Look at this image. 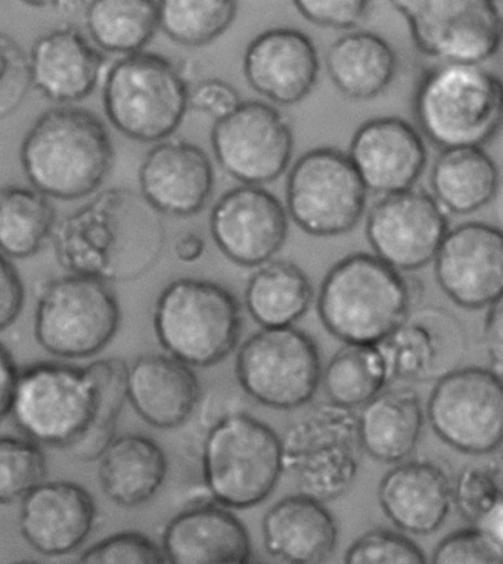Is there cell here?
I'll list each match as a JSON object with an SVG mask.
<instances>
[{
    "instance_id": "30bf717a",
    "label": "cell",
    "mask_w": 503,
    "mask_h": 564,
    "mask_svg": "<svg viewBox=\"0 0 503 564\" xmlns=\"http://www.w3.org/2000/svg\"><path fill=\"white\" fill-rule=\"evenodd\" d=\"M120 323L116 294L94 278L68 273L45 282L37 293L34 337L52 357H95L114 340Z\"/></svg>"
},
{
    "instance_id": "7a4b0ae2",
    "label": "cell",
    "mask_w": 503,
    "mask_h": 564,
    "mask_svg": "<svg viewBox=\"0 0 503 564\" xmlns=\"http://www.w3.org/2000/svg\"><path fill=\"white\" fill-rule=\"evenodd\" d=\"M10 415L24 437L98 462L114 440L117 416L101 405L92 368L37 362L19 372Z\"/></svg>"
},
{
    "instance_id": "e575fe53",
    "label": "cell",
    "mask_w": 503,
    "mask_h": 564,
    "mask_svg": "<svg viewBox=\"0 0 503 564\" xmlns=\"http://www.w3.org/2000/svg\"><path fill=\"white\" fill-rule=\"evenodd\" d=\"M86 29L99 51L128 56L143 52L158 29V2L95 0L85 11Z\"/></svg>"
},
{
    "instance_id": "603a6c76",
    "label": "cell",
    "mask_w": 503,
    "mask_h": 564,
    "mask_svg": "<svg viewBox=\"0 0 503 564\" xmlns=\"http://www.w3.org/2000/svg\"><path fill=\"white\" fill-rule=\"evenodd\" d=\"M107 59L80 30H51L34 41L29 55L32 86L52 102L84 101L106 77Z\"/></svg>"
},
{
    "instance_id": "5b68a950",
    "label": "cell",
    "mask_w": 503,
    "mask_h": 564,
    "mask_svg": "<svg viewBox=\"0 0 503 564\" xmlns=\"http://www.w3.org/2000/svg\"><path fill=\"white\" fill-rule=\"evenodd\" d=\"M502 97L501 79L483 65L441 63L419 82L416 121L444 151L480 149L501 130Z\"/></svg>"
},
{
    "instance_id": "f1b7e54d",
    "label": "cell",
    "mask_w": 503,
    "mask_h": 564,
    "mask_svg": "<svg viewBox=\"0 0 503 564\" xmlns=\"http://www.w3.org/2000/svg\"><path fill=\"white\" fill-rule=\"evenodd\" d=\"M98 462L102 492L121 509H136L153 500L168 473L162 446L141 433L116 436Z\"/></svg>"
},
{
    "instance_id": "e0dca14e",
    "label": "cell",
    "mask_w": 503,
    "mask_h": 564,
    "mask_svg": "<svg viewBox=\"0 0 503 564\" xmlns=\"http://www.w3.org/2000/svg\"><path fill=\"white\" fill-rule=\"evenodd\" d=\"M288 228V215L280 199L260 186L228 191L210 215L212 240L238 267L267 263L284 247Z\"/></svg>"
},
{
    "instance_id": "d6a6232c",
    "label": "cell",
    "mask_w": 503,
    "mask_h": 564,
    "mask_svg": "<svg viewBox=\"0 0 503 564\" xmlns=\"http://www.w3.org/2000/svg\"><path fill=\"white\" fill-rule=\"evenodd\" d=\"M314 285L297 264L276 260L254 272L245 289V307L263 328L293 327L309 312Z\"/></svg>"
},
{
    "instance_id": "f907efd6",
    "label": "cell",
    "mask_w": 503,
    "mask_h": 564,
    "mask_svg": "<svg viewBox=\"0 0 503 564\" xmlns=\"http://www.w3.org/2000/svg\"><path fill=\"white\" fill-rule=\"evenodd\" d=\"M11 564H43V563L34 562V560H20V562H14Z\"/></svg>"
},
{
    "instance_id": "ab89813d",
    "label": "cell",
    "mask_w": 503,
    "mask_h": 564,
    "mask_svg": "<svg viewBox=\"0 0 503 564\" xmlns=\"http://www.w3.org/2000/svg\"><path fill=\"white\" fill-rule=\"evenodd\" d=\"M342 564H428L411 538L390 529H372L346 551Z\"/></svg>"
},
{
    "instance_id": "d6986e66",
    "label": "cell",
    "mask_w": 503,
    "mask_h": 564,
    "mask_svg": "<svg viewBox=\"0 0 503 564\" xmlns=\"http://www.w3.org/2000/svg\"><path fill=\"white\" fill-rule=\"evenodd\" d=\"M21 536L39 554L63 557L88 541L97 522V502L85 486L45 480L20 501Z\"/></svg>"
},
{
    "instance_id": "b9f144b4",
    "label": "cell",
    "mask_w": 503,
    "mask_h": 564,
    "mask_svg": "<svg viewBox=\"0 0 503 564\" xmlns=\"http://www.w3.org/2000/svg\"><path fill=\"white\" fill-rule=\"evenodd\" d=\"M429 564H503L502 538L475 527L461 529L439 542Z\"/></svg>"
},
{
    "instance_id": "3957f363",
    "label": "cell",
    "mask_w": 503,
    "mask_h": 564,
    "mask_svg": "<svg viewBox=\"0 0 503 564\" xmlns=\"http://www.w3.org/2000/svg\"><path fill=\"white\" fill-rule=\"evenodd\" d=\"M20 162L34 189L72 202L101 188L114 166V145L94 112L61 106L39 116L25 133Z\"/></svg>"
},
{
    "instance_id": "c3c4849f",
    "label": "cell",
    "mask_w": 503,
    "mask_h": 564,
    "mask_svg": "<svg viewBox=\"0 0 503 564\" xmlns=\"http://www.w3.org/2000/svg\"><path fill=\"white\" fill-rule=\"evenodd\" d=\"M19 372L11 351L0 343V420L10 415L12 394H14Z\"/></svg>"
},
{
    "instance_id": "6da1fadb",
    "label": "cell",
    "mask_w": 503,
    "mask_h": 564,
    "mask_svg": "<svg viewBox=\"0 0 503 564\" xmlns=\"http://www.w3.org/2000/svg\"><path fill=\"white\" fill-rule=\"evenodd\" d=\"M52 242L65 271L106 284L128 282L158 262L166 229L136 191L110 188L58 220Z\"/></svg>"
},
{
    "instance_id": "836d02e7",
    "label": "cell",
    "mask_w": 503,
    "mask_h": 564,
    "mask_svg": "<svg viewBox=\"0 0 503 564\" xmlns=\"http://www.w3.org/2000/svg\"><path fill=\"white\" fill-rule=\"evenodd\" d=\"M56 210L51 199L28 186L0 188V254L29 259L52 240Z\"/></svg>"
},
{
    "instance_id": "7dc6e473",
    "label": "cell",
    "mask_w": 503,
    "mask_h": 564,
    "mask_svg": "<svg viewBox=\"0 0 503 564\" xmlns=\"http://www.w3.org/2000/svg\"><path fill=\"white\" fill-rule=\"evenodd\" d=\"M484 321V345L488 349L492 370L502 376L503 364V312L502 299L488 307Z\"/></svg>"
},
{
    "instance_id": "4316f807",
    "label": "cell",
    "mask_w": 503,
    "mask_h": 564,
    "mask_svg": "<svg viewBox=\"0 0 503 564\" xmlns=\"http://www.w3.org/2000/svg\"><path fill=\"white\" fill-rule=\"evenodd\" d=\"M264 549L286 564H324L338 544V524L324 502L302 494L282 498L264 514Z\"/></svg>"
},
{
    "instance_id": "83f0119b",
    "label": "cell",
    "mask_w": 503,
    "mask_h": 564,
    "mask_svg": "<svg viewBox=\"0 0 503 564\" xmlns=\"http://www.w3.org/2000/svg\"><path fill=\"white\" fill-rule=\"evenodd\" d=\"M441 316L407 319L380 341L390 381L440 380L458 370L463 357V338Z\"/></svg>"
},
{
    "instance_id": "2e32d148",
    "label": "cell",
    "mask_w": 503,
    "mask_h": 564,
    "mask_svg": "<svg viewBox=\"0 0 503 564\" xmlns=\"http://www.w3.org/2000/svg\"><path fill=\"white\" fill-rule=\"evenodd\" d=\"M448 232L445 208L420 189L385 195L367 219L368 241L376 258L397 272L418 271L431 263Z\"/></svg>"
},
{
    "instance_id": "5bb4252c",
    "label": "cell",
    "mask_w": 503,
    "mask_h": 564,
    "mask_svg": "<svg viewBox=\"0 0 503 564\" xmlns=\"http://www.w3.org/2000/svg\"><path fill=\"white\" fill-rule=\"evenodd\" d=\"M427 416L445 444L468 455L496 453L502 445V376L492 368H458L437 380Z\"/></svg>"
},
{
    "instance_id": "f6af8a7d",
    "label": "cell",
    "mask_w": 503,
    "mask_h": 564,
    "mask_svg": "<svg viewBox=\"0 0 503 564\" xmlns=\"http://www.w3.org/2000/svg\"><path fill=\"white\" fill-rule=\"evenodd\" d=\"M241 102L238 90L223 80H203L189 89L188 107L190 110L204 112L215 120L228 116Z\"/></svg>"
},
{
    "instance_id": "7bdbcfd3",
    "label": "cell",
    "mask_w": 503,
    "mask_h": 564,
    "mask_svg": "<svg viewBox=\"0 0 503 564\" xmlns=\"http://www.w3.org/2000/svg\"><path fill=\"white\" fill-rule=\"evenodd\" d=\"M32 88L29 55L14 37L0 32V120L14 115Z\"/></svg>"
},
{
    "instance_id": "ee69618b",
    "label": "cell",
    "mask_w": 503,
    "mask_h": 564,
    "mask_svg": "<svg viewBox=\"0 0 503 564\" xmlns=\"http://www.w3.org/2000/svg\"><path fill=\"white\" fill-rule=\"evenodd\" d=\"M367 0H297L294 7L310 23L320 28L349 30L367 19Z\"/></svg>"
},
{
    "instance_id": "ffe728a7",
    "label": "cell",
    "mask_w": 503,
    "mask_h": 564,
    "mask_svg": "<svg viewBox=\"0 0 503 564\" xmlns=\"http://www.w3.org/2000/svg\"><path fill=\"white\" fill-rule=\"evenodd\" d=\"M367 191L396 194L412 189L427 164L418 130L401 117L365 121L351 138L349 155Z\"/></svg>"
},
{
    "instance_id": "1f68e13d",
    "label": "cell",
    "mask_w": 503,
    "mask_h": 564,
    "mask_svg": "<svg viewBox=\"0 0 503 564\" xmlns=\"http://www.w3.org/2000/svg\"><path fill=\"white\" fill-rule=\"evenodd\" d=\"M431 188L445 210L474 214L496 197L499 169L481 149L445 150L433 166Z\"/></svg>"
},
{
    "instance_id": "816d5d0a",
    "label": "cell",
    "mask_w": 503,
    "mask_h": 564,
    "mask_svg": "<svg viewBox=\"0 0 503 564\" xmlns=\"http://www.w3.org/2000/svg\"><path fill=\"white\" fill-rule=\"evenodd\" d=\"M240 564H260V563L254 562V560H253V558H250V560H247V562H244V563H240Z\"/></svg>"
},
{
    "instance_id": "7402d4cb",
    "label": "cell",
    "mask_w": 503,
    "mask_h": 564,
    "mask_svg": "<svg viewBox=\"0 0 503 564\" xmlns=\"http://www.w3.org/2000/svg\"><path fill=\"white\" fill-rule=\"evenodd\" d=\"M244 75L255 93L277 106H296L318 82V51L300 30L271 29L247 46Z\"/></svg>"
},
{
    "instance_id": "4dcf8cb0",
    "label": "cell",
    "mask_w": 503,
    "mask_h": 564,
    "mask_svg": "<svg viewBox=\"0 0 503 564\" xmlns=\"http://www.w3.org/2000/svg\"><path fill=\"white\" fill-rule=\"evenodd\" d=\"M327 72L333 86L351 99L379 97L397 75L396 51L380 34H346L329 47Z\"/></svg>"
},
{
    "instance_id": "44dd1931",
    "label": "cell",
    "mask_w": 503,
    "mask_h": 564,
    "mask_svg": "<svg viewBox=\"0 0 503 564\" xmlns=\"http://www.w3.org/2000/svg\"><path fill=\"white\" fill-rule=\"evenodd\" d=\"M139 188L158 215L189 218L210 199L215 171L199 147L186 141H163L142 160Z\"/></svg>"
},
{
    "instance_id": "f546056e",
    "label": "cell",
    "mask_w": 503,
    "mask_h": 564,
    "mask_svg": "<svg viewBox=\"0 0 503 564\" xmlns=\"http://www.w3.org/2000/svg\"><path fill=\"white\" fill-rule=\"evenodd\" d=\"M359 440L375 462L398 464L418 446L424 429L419 394L411 388L383 390L358 415Z\"/></svg>"
},
{
    "instance_id": "d4e9b609",
    "label": "cell",
    "mask_w": 503,
    "mask_h": 564,
    "mask_svg": "<svg viewBox=\"0 0 503 564\" xmlns=\"http://www.w3.org/2000/svg\"><path fill=\"white\" fill-rule=\"evenodd\" d=\"M128 401L151 427L184 426L197 410L201 384L193 368L163 354L142 355L128 366Z\"/></svg>"
},
{
    "instance_id": "74e56055",
    "label": "cell",
    "mask_w": 503,
    "mask_h": 564,
    "mask_svg": "<svg viewBox=\"0 0 503 564\" xmlns=\"http://www.w3.org/2000/svg\"><path fill=\"white\" fill-rule=\"evenodd\" d=\"M501 467L471 466L459 471L452 484V506L471 527L502 538Z\"/></svg>"
},
{
    "instance_id": "f35d334b",
    "label": "cell",
    "mask_w": 503,
    "mask_h": 564,
    "mask_svg": "<svg viewBox=\"0 0 503 564\" xmlns=\"http://www.w3.org/2000/svg\"><path fill=\"white\" fill-rule=\"evenodd\" d=\"M47 476L42 446L28 437L0 436V506L23 500Z\"/></svg>"
},
{
    "instance_id": "8fae6325",
    "label": "cell",
    "mask_w": 503,
    "mask_h": 564,
    "mask_svg": "<svg viewBox=\"0 0 503 564\" xmlns=\"http://www.w3.org/2000/svg\"><path fill=\"white\" fill-rule=\"evenodd\" d=\"M236 366L241 389L272 410L305 406L322 380L318 346L309 334L294 327L253 334L238 351Z\"/></svg>"
},
{
    "instance_id": "8d00e7d4",
    "label": "cell",
    "mask_w": 503,
    "mask_h": 564,
    "mask_svg": "<svg viewBox=\"0 0 503 564\" xmlns=\"http://www.w3.org/2000/svg\"><path fill=\"white\" fill-rule=\"evenodd\" d=\"M238 12L232 0H164L158 2V29L184 46H204L222 36Z\"/></svg>"
},
{
    "instance_id": "ba28073f",
    "label": "cell",
    "mask_w": 503,
    "mask_h": 564,
    "mask_svg": "<svg viewBox=\"0 0 503 564\" xmlns=\"http://www.w3.org/2000/svg\"><path fill=\"white\" fill-rule=\"evenodd\" d=\"M189 88L166 56L138 52L121 56L103 77L102 102L108 120L133 141L163 142L179 129Z\"/></svg>"
},
{
    "instance_id": "d590c367",
    "label": "cell",
    "mask_w": 503,
    "mask_h": 564,
    "mask_svg": "<svg viewBox=\"0 0 503 564\" xmlns=\"http://www.w3.org/2000/svg\"><path fill=\"white\" fill-rule=\"evenodd\" d=\"M325 393L333 405L354 410L383 392L390 381L379 347L346 345L322 372Z\"/></svg>"
},
{
    "instance_id": "8992f818",
    "label": "cell",
    "mask_w": 503,
    "mask_h": 564,
    "mask_svg": "<svg viewBox=\"0 0 503 564\" xmlns=\"http://www.w3.org/2000/svg\"><path fill=\"white\" fill-rule=\"evenodd\" d=\"M201 462L211 500L228 510L262 505L284 473L281 437L269 424L241 411L212 421Z\"/></svg>"
},
{
    "instance_id": "4fadbf2b",
    "label": "cell",
    "mask_w": 503,
    "mask_h": 564,
    "mask_svg": "<svg viewBox=\"0 0 503 564\" xmlns=\"http://www.w3.org/2000/svg\"><path fill=\"white\" fill-rule=\"evenodd\" d=\"M420 54L446 64L493 58L502 43L501 2L490 0H397Z\"/></svg>"
},
{
    "instance_id": "9c48e42d",
    "label": "cell",
    "mask_w": 503,
    "mask_h": 564,
    "mask_svg": "<svg viewBox=\"0 0 503 564\" xmlns=\"http://www.w3.org/2000/svg\"><path fill=\"white\" fill-rule=\"evenodd\" d=\"M281 442L282 468L302 496L325 505L353 485L362 455L353 410L320 403L286 429Z\"/></svg>"
},
{
    "instance_id": "cb8c5ba5",
    "label": "cell",
    "mask_w": 503,
    "mask_h": 564,
    "mask_svg": "<svg viewBox=\"0 0 503 564\" xmlns=\"http://www.w3.org/2000/svg\"><path fill=\"white\" fill-rule=\"evenodd\" d=\"M160 546L167 564H240L251 558L244 523L211 502L176 514L164 528Z\"/></svg>"
},
{
    "instance_id": "9a60e30c",
    "label": "cell",
    "mask_w": 503,
    "mask_h": 564,
    "mask_svg": "<svg viewBox=\"0 0 503 564\" xmlns=\"http://www.w3.org/2000/svg\"><path fill=\"white\" fill-rule=\"evenodd\" d=\"M216 160L233 180L259 186L276 181L292 162L294 134L285 117L262 101H244L211 129Z\"/></svg>"
},
{
    "instance_id": "ac0fdd59",
    "label": "cell",
    "mask_w": 503,
    "mask_h": 564,
    "mask_svg": "<svg viewBox=\"0 0 503 564\" xmlns=\"http://www.w3.org/2000/svg\"><path fill=\"white\" fill-rule=\"evenodd\" d=\"M437 282L458 306L477 311L501 301L503 236L483 223L459 225L446 234L435 258Z\"/></svg>"
},
{
    "instance_id": "bcb514c9",
    "label": "cell",
    "mask_w": 503,
    "mask_h": 564,
    "mask_svg": "<svg viewBox=\"0 0 503 564\" xmlns=\"http://www.w3.org/2000/svg\"><path fill=\"white\" fill-rule=\"evenodd\" d=\"M25 303V289L11 260L0 254V333L19 319Z\"/></svg>"
},
{
    "instance_id": "277c9868",
    "label": "cell",
    "mask_w": 503,
    "mask_h": 564,
    "mask_svg": "<svg viewBox=\"0 0 503 564\" xmlns=\"http://www.w3.org/2000/svg\"><path fill=\"white\" fill-rule=\"evenodd\" d=\"M412 293L401 272L375 254L354 253L329 269L320 285L319 318L346 345L374 346L409 316Z\"/></svg>"
},
{
    "instance_id": "7c38bea8",
    "label": "cell",
    "mask_w": 503,
    "mask_h": 564,
    "mask_svg": "<svg viewBox=\"0 0 503 564\" xmlns=\"http://www.w3.org/2000/svg\"><path fill=\"white\" fill-rule=\"evenodd\" d=\"M367 188L340 150L307 151L286 180V207L294 223L315 237L345 236L361 223Z\"/></svg>"
},
{
    "instance_id": "681fc988",
    "label": "cell",
    "mask_w": 503,
    "mask_h": 564,
    "mask_svg": "<svg viewBox=\"0 0 503 564\" xmlns=\"http://www.w3.org/2000/svg\"><path fill=\"white\" fill-rule=\"evenodd\" d=\"M204 249H206L204 238L197 232H188L184 234V236L177 240L175 253L181 262L194 263L201 258Z\"/></svg>"
},
{
    "instance_id": "60d3db41",
    "label": "cell",
    "mask_w": 503,
    "mask_h": 564,
    "mask_svg": "<svg viewBox=\"0 0 503 564\" xmlns=\"http://www.w3.org/2000/svg\"><path fill=\"white\" fill-rule=\"evenodd\" d=\"M75 564H167L162 546L145 533L124 531L95 542Z\"/></svg>"
},
{
    "instance_id": "52a82bcc",
    "label": "cell",
    "mask_w": 503,
    "mask_h": 564,
    "mask_svg": "<svg viewBox=\"0 0 503 564\" xmlns=\"http://www.w3.org/2000/svg\"><path fill=\"white\" fill-rule=\"evenodd\" d=\"M241 328L240 303L218 282L181 278L155 302L154 332L160 346L190 368L225 361L237 349Z\"/></svg>"
},
{
    "instance_id": "484cf974",
    "label": "cell",
    "mask_w": 503,
    "mask_h": 564,
    "mask_svg": "<svg viewBox=\"0 0 503 564\" xmlns=\"http://www.w3.org/2000/svg\"><path fill=\"white\" fill-rule=\"evenodd\" d=\"M379 500L394 527L412 535H431L452 510V481L435 463H398L381 479Z\"/></svg>"
}]
</instances>
